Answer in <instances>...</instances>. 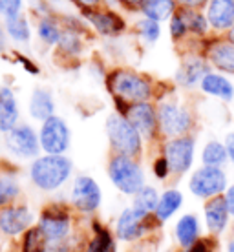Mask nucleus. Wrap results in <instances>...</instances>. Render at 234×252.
I'll list each match as a JSON object with an SVG mask.
<instances>
[{
  "mask_svg": "<svg viewBox=\"0 0 234 252\" xmlns=\"http://www.w3.org/2000/svg\"><path fill=\"white\" fill-rule=\"evenodd\" d=\"M75 176V164L68 156H48L40 154L26 166V177L33 189L40 194L57 195L64 192Z\"/></svg>",
  "mask_w": 234,
  "mask_h": 252,
  "instance_id": "f257e3e1",
  "label": "nucleus"
},
{
  "mask_svg": "<svg viewBox=\"0 0 234 252\" xmlns=\"http://www.w3.org/2000/svg\"><path fill=\"white\" fill-rule=\"evenodd\" d=\"M106 92L112 95V101H121L125 104H135V102H156V88L158 82L150 75L134 68H117L108 69L104 77Z\"/></svg>",
  "mask_w": 234,
  "mask_h": 252,
  "instance_id": "f03ea898",
  "label": "nucleus"
},
{
  "mask_svg": "<svg viewBox=\"0 0 234 252\" xmlns=\"http://www.w3.org/2000/svg\"><path fill=\"white\" fill-rule=\"evenodd\" d=\"M82 223L66 203V192H59L44 203L37 212V228L44 238L46 245H55L68 240Z\"/></svg>",
  "mask_w": 234,
  "mask_h": 252,
  "instance_id": "7ed1b4c3",
  "label": "nucleus"
},
{
  "mask_svg": "<svg viewBox=\"0 0 234 252\" xmlns=\"http://www.w3.org/2000/svg\"><path fill=\"white\" fill-rule=\"evenodd\" d=\"M163 227L165 225L159 223L156 216L134 207L132 203L121 208L119 214L112 221V230L117 241L130 247L150 238H159L163 232Z\"/></svg>",
  "mask_w": 234,
  "mask_h": 252,
  "instance_id": "20e7f679",
  "label": "nucleus"
},
{
  "mask_svg": "<svg viewBox=\"0 0 234 252\" xmlns=\"http://www.w3.org/2000/svg\"><path fill=\"white\" fill-rule=\"evenodd\" d=\"M156 106H158V121L161 139L181 137V135L194 133L198 126L196 114L192 112V108L189 104L179 101L176 94L158 101Z\"/></svg>",
  "mask_w": 234,
  "mask_h": 252,
  "instance_id": "39448f33",
  "label": "nucleus"
},
{
  "mask_svg": "<svg viewBox=\"0 0 234 252\" xmlns=\"http://www.w3.org/2000/svg\"><path fill=\"white\" fill-rule=\"evenodd\" d=\"M106 176L112 187L123 197H130V199L146 185V170L143 159L110 154L106 163Z\"/></svg>",
  "mask_w": 234,
  "mask_h": 252,
  "instance_id": "423d86ee",
  "label": "nucleus"
},
{
  "mask_svg": "<svg viewBox=\"0 0 234 252\" xmlns=\"http://www.w3.org/2000/svg\"><path fill=\"white\" fill-rule=\"evenodd\" d=\"M104 132H106L110 154L127 156V158L143 159L146 150L145 139L132 126V123L119 114H110L104 121Z\"/></svg>",
  "mask_w": 234,
  "mask_h": 252,
  "instance_id": "0eeeda50",
  "label": "nucleus"
},
{
  "mask_svg": "<svg viewBox=\"0 0 234 252\" xmlns=\"http://www.w3.org/2000/svg\"><path fill=\"white\" fill-rule=\"evenodd\" d=\"M102 199H104V194H102L101 185L88 174H75L66 189V203L81 220L97 216L102 207Z\"/></svg>",
  "mask_w": 234,
  "mask_h": 252,
  "instance_id": "6e6552de",
  "label": "nucleus"
},
{
  "mask_svg": "<svg viewBox=\"0 0 234 252\" xmlns=\"http://www.w3.org/2000/svg\"><path fill=\"white\" fill-rule=\"evenodd\" d=\"M196 150L198 139L196 133L181 135V137L163 139L158 145V152L168 161L172 172V185L181 181L183 177H189V174L196 166Z\"/></svg>",
  "mask_w": 234,
  "mask_h": 252,
  "instance_id": "1a4fd4ad",
  "label": "nucleus"
},
{
  "mask_svg": "<svg viewBox=\"0 0 234 252\" xmlns=\"http://www.w3.org/2000/svg\"><path fill=\"white\" fill-rule=\"evenodd\" d=\"M229 185H231V181H229L227 170L214 168V166L200 164L187 177V192L201 203L223 195Z\"/></svg>",
  "mask_w": 234,
  "mask_h": 252,
  "instance_id": "9d476101",
  "label": "nucleus"
},
{
  "mask_svg": "<svg viewBox=\"0 0 234 252\" xmlns=\"http://www.w3.org/2000/svg\"><path fill=\"white\" fill-rule=\"evenodd\" d=\"M4 148L7 156L17 163H32L42 154L37 128L24 121L4 135Z\"/></svg>",
  "mask_w": 234,
  "mask_h": 252,
  "instance_id": "9b49d317",
  "label": "nucleus"
},
{
  "mask_svg": "<svg viewBox=\"0 0 234 252\" xmlns=\"http://www.w3.org/2000/svg\"><path fill=\"white\" fill-rule=\"evenodd\" d=\"M37 225V212L28 201H17L0 208V236L7 241H17Z\"/></svg>",
  "mask_w": 234,
  "mask_h": 252,
  "instance_id": "f8f14e48",
  "label": "nucleus"
},
{
  "mask_svg": "<svg viewBox=\"0 0 234 252\" xmlns=\"http://www.w3.org/2000/svg\"><path fill=\"white\" fill-rule=\"evenodd\" d=\"M38 143L42 154L48 156H68L71 146V128L68 121L61 115H53L37 128Z\"/></svg>",
  "mask_w": 234,
  "mask_h": 252,
  "instance_id": "ddd939ff",
  "label": "nucleus"
},
{
  "mask_svg": "<svg viewBox=\"0 0 234 252\" xmlns=\"http://www.w3.org/2000/svg\"><path fill=\"white\" fill-rule=\"evenodd\" d=\"M132 126L141 133V137L145 139L146 145H156L158 146L163 139L159 133V121H158V106L154 101L148 102H135L130 104L125 112Z\"/></svg>",
  "mask_w": 234,
  "mask_h": 252,
  "instance_id": "4468645a",
  "label": "nucleus"
},
{
  "mask_svg": "<svg viewBox=\"0 0 234 252\" xmlns=\"http://www.w3.org/2000/svg\"><path fill=\"white\" fill-rule=\"evenodd\" d=\"M201 223H203L205 234L210 236V238H216V240L222 241L223 238L227 236L229 230L233 228L234 221H233L231 212H229L227 201H225L223 195L212 197V199L203 203Z\"/></svg>",
  "mask_w": 234,
  "mask_h": 252,
  "instance_id": "2eb2a0df",
  "label": "nucleus"
},
{
  "mask_svg": "<svg viewBox=\"0 0 234 252\" xmlns=\"http://www.w3.org/2000/svg\"><path fill=\"white\" fill-rule=\"evenodd\" d=\"M201 55L214 71L234 77V44L225 35H212L201 40Z\"/></svg>",
  "mask_w": 234,
  "mask_h": 252,
  "instance_id": "dca6fc26",
  "label": "nucleus"
},
{
  "mask_svg": "<svg viewBox=\"0 0 234 252\" xmlns=\"http://www.w3.org/2000/svg\"><path fill=\"white\" fill-rule=\"evenodd\" d=\"M82 19L86 20L90 30H94L97 35L106 38L121 37L127 32V20L121 13L110 9V7H92L82 9Z\"/></svg>",
  "mask_w": 234,
  "mask_h": 252,
  "instance_id": "f3484780",
  "label": "nucleus"
},
{
  "mask_svg": "<svg viewBox=\"0 0 234 252\" xmlns=\"http://www.w3.org/2000/svg\"><path fill=\"white\" fill-rule=\"evenodd\" d=\"M209 61L203 57L201 53L196 51H187L177 66L176 73H174V84L176 88L181 90H196L200 88V82L203 77L210 71Z\"/></svg>",
  "mask_w": 234,
  "mask_h": 252,
  "instance_id": "a211bd4d",
  "label": "nucleus"
},
{
  "mask_svg": "<svg viewBox=\"0 0 234 252\" xmlns=\"http://www.w3.org/2000/svg\"><path fill=\"white\" fill-rule=\"evenodd\" d=\"M205 236L201 223V216L196 212H183L179 214L172 225V241L177 251H189Z\"/></svg>",
  "mask_w": 234,
  "mask_h": 252,
  "instance_id": "6ab92c4d",
  "label": "nucleus"
},
{
  "mask_svg": "<svg viewBox=\"0 0 234 252\" xmlns=\"http://www.w3.org/2000/svg\"><path fill=\"white\" fill-rule=\"evenodd\" d=\"M84 223L88 230V240L82 252H119V241L112 230V225L102 221L99 216L88 218Z\"/></svg>",
  "mask_w": 234,
  "mask_h": 252,
  "instance_id": "aec40b11",
  "label": "nucleus"
},
{
  "mask_svg": "<svg viewBox=\"0 0 234 252\" xmlns=\"http://www.w3.org/2000/svg\"><path fill=\"white\" fill-rule=\"evenodd\" d=\"M205 17L214 35H225L234 26V0H209Z\"/></svg>",
  "mask_w": 234,
  "mask_h": 252,
  "instance_id": "412c9836",
  "label": "nucleus"
},
{
  "mask_svg": "<svg viewBox=\"0 0 234 252\" xmlns=\"http://www.w3.org/2000/svg\"><path fill=\"white\" fill-rule=\"evenodd\" d=\"M20 123L22 121H20L19 97L11 86L2 84L0 86V133L6 135Z\"/></svg>",
  "mask_w": 234,
  "mask_h": 252,
  "instance_id": "4be33fe9",
  "label": "nucleus"
},
{
  "mask_svg": "<svg viewBox=\"0 0 234 252\" xmlns=\"http://www.w3.org/2000/svg\"><path fill=\"white\" fill-rule=\"evenodd\" d=\"M185 205V194L181 189H177L176 185H168L161 190L159 194V201L158 207H156V212L154 216L158 218L159 223L167 225L168 221H172L174 218L179 216L181 208Z\"/></svg>",
  "mask_w": 234,
  "mask_h": 252,
  "instance_id": "5701e85b",
  "label": "nucleus"
},
{
  "mask_svg": "<svg viewBox=\"0 0 234 252\" xmlns=\"http://www.w3.org/2000/svg\"><path fill=\"white\" fill-rule=\"evenodd\" d=\"M198 90L203 95L218 99L222 102L234 101V79H231L229 75H223V73H218L214 69H210L209 73L203 77Z\"/></svg>",
  "mask_w": 234,
  "mask_h": 252,
  "instance_id": "b1692460",
  "label": "nucleus"
},
{
  "mask_svg": "<svg viewBox=\"0 0 234 252\" xmlns=\"http://www.w3.org/2000/svg\"><path fill=\"white\" fill-rule=\"evenodd\" d=\"M55 114H57V102H55L53 92L50 88H44V86H37L32 92L30 101H28V115L40 125Z\"/></svg>",
  "mask_w": 234,
  "mask_h": 252,
  "instance_id": "393cba45",
  "label": "nucleus"
},
{
  "mask_svg": "<svg viewBox=\"0 0 234 252\" xmlns=\"http://www.w3.org/2000/svg\"><path fill=\"white\" fill-rule=\"evenodd\" d=\"M24 187L20 183L19 170L0 166V208L7 207L11 203L22 201Z\"/></svg>",
  "mask_w": 234,
  "mask_h": 252,
  "instance_id": "a878e982",
  "label": "nucleus"
},
{
  "mask_svg": "<svg viewBox=\"0 0 234 252\" xmlns=\"http://www.w3.org/2000/svg\"><path fill=\"white\" fill-rule=\"evenodd\" d=\"M55 51L57 57H63L64 61H79L86 51V37L71 30H64Z\"/></svg>",
  "mask_w": 234,
  "mask_h": 252,
  "instance_id": "bb28decb",
  "label": "nucleus"
},
{
  "mask_svg": "<svg viewBox=\"0 0 234 252\" xmlns=\"http://www.w3.org/2000/svg\"><path fill=\"white\" fill-rule=\"evenodd\" d=\"M63 22L57 15H46L37 20V37L48 48H55L63 37Z\"/></svg>",
  "mask_w": 234,
  "mask_h": 252,
  "instance_id": "cd10ccee",
  "label": "nucleus"
},
{
  "mask_svg": "<svg viewBox=\"0 0 234 252\" xmlns=\"http://www.w3.org/2000/svg\"><path fill=\"white\" fill-rule=\"evenodd\" d=\"M200 164L203 166H214V168H225L229 164L227 150L220 139H209L200 150Z\"/></svg>",
  "mask_w": 234,
  "mask_h": 252,
  "instance_id": "c85d7f7f",
  "label": "nucleus"
},
{
  "mask_svg": "<svg viewBox=\"0 0 234 252\" xmlns=\"http://www.w3.org/2000/svg\"><path fill=\"white\" fill-rule=\"evenodd\" d=\"M176 0H146L141 6L139 13L145 19L156 20V22H168L174 17V13L177 11Z\"/></svg>",
  "mask_w": 234,
  "mask_h": 252,
  "instance_id": "c756f323",
  "label": "nucleus"
},
{
  "mask_svg": "<svg viewBox=\"0 0 234 252\" xmlns=\"http://www.w3.org/2000/svg\"><path fill=\"white\" fill-rule=\"evenodd\" d=\"M4 28H6L7 38L17 44H28L33 37L32 22L24 13L11 17V19H4Z\"/></svg>",
  "mask_w": 234,
  "mask_h": 252,
  "instance_id": "7c9ffc66",
  "label": "nucleus"
},
{
  "mask_svg": "<svg viewBox=\"0 0 234 252\" xmlns=\"http://www.w3.org/2000/svg\"><path fill=\"white\" fill-rule=\"evenodd\" d=\"M185 19H187V24H189V33L192 38L196 40H205V38L210 37V24L207 17H205V11H194V9H183Z\"/></svg>",
  "mask_w": 234,
  "mask_h": 252,
  "instance_id": "2f4dec72",
  "label": "nucleus"
},
{
  "mask_svg": "<svg viewBox=\"0 0 234 252\" xmlns=\"http://www.w3.org/2000/svg\"><path fill=\"white\" fill-rule=\"evenodd\" d=\"M159 194H161V190H159L158 187L146 183L145 187L130 199V203H132L134 207H137V208H141V210L148 212V214H154V212H156V207H158V201H159Z\"/></svg>",
  "mask_w": 234,
  "mask_h": 252,
  "instance_id": "473e14b6",
  "label": "nucleus"
},
{
  "mask_svg": "<svg viewBox=\"0 0 234 252\" xmlns=\"http://www.w3.org/2000/svg\"><path fill=\"white\" fill-rule=\"evenodd\" d=\"M15 247H17V252H46V241L37 225L30 228L26 234H22L19 240L15 241Z\"/></svg>",
  "mask_w": 234,
  "mask_h": 252,
  "instance_id": "72a5a7b5",
  "label": "nucleus"
},
{
  "mask_svg": "<svg viewBox=\"0 0 234 252\" xmlns=\"http://www.w3.org/2000/svg\"><path fill=\"white\" fill-rule=\"evenodd\" d=\"M135 33H137V37H139L146 46H154L159 38H161V24L156 22V20L141 17V19L135 22Z\"/></svg>",
  "mask_w": 234,
  "mask_h": 252,
  "instance_id": "f704fd0d",
  "label": "nucleus"
},
{
  "mask_svg": "<svg viewBox=\"0 0 234 252\" xmlns=\"http://www.w3.org/2000/svg\"><path fill=\"white\" fill-rule=\"evenodd\" d=\"M168 33H170V38L174 44H183V42H187V38L190 37L189 24H187V19H185V13L181 7L168 20Z\"/></svg>",
  "mask_w": 234,
  "mask_h": 252,
  "instance_id": "c9c22d12",
  "label": "nucleus"
},
{
  "mask_svg": "<svg viewBox=\"0 0 234 252\" xmlns=\"http://www.w3.org/2000/svg\"><path fill=\"white\" fill-rule=\"evenodd\" d=\"M150 172H152L154 179L158 183H172V172H170V166H168V161L159 152L152 158V161H150Z\"/></svg>",
  "mask_w": 234,
  "mask_h": 252,
  "instance_id": "e433bc0d",
  "label": "nucleus"
},
{
  "mask_svg": "<svg viewBox=\"0 0 234 252\" xmlns=\"http://www.w3.org/2000/svg\"><path fill=\"white\" fill-rule=\"evenodd\" d=\"M22 7H24V0H0V15L4 19L22 15Z\"/></svg>",
  "mask_w": 234,
  "mask_h": 252,
  "instance_id": "4c0bfd02",
  "label": "nucleus"
},
{
  "mask_svg": "<svg viewBox=\"0 0 234 252\" xmlns=\"http://www.w3.org/2000/svg\"><path fill=\"white\" fill-rule=\"evenodd\" d=\"M187 252H220V240L210 238V236H203L194 247H190Z\"/></svg>",
  "mask_w": 234,
  "mask_h": 252,
  "instance_id": "58836bf2",
  "label": "nucleus"
},
{
  "mask_svg": "<svg viewBox=\"0 0 234 252\" xmlns=\"http://www.w3.org/2000/svg\"><path fill=\"white\" fill-rule=\"evenodd\" d=\"M15 59H17V64L22 66L24 71H28L30 75H38L40 73V68H38V64L33 61L32 57H28L24 53H19V51H15Z\"/></svg>",
  "mask_w": 234,
  "mask_h": 252,
  "instance_id": "ea45409f",
  "label": "nucleus"
},
{
  "mask_svg": "<svg viewBox=\"0 0 234 252\" xmlns=\"http://www.w3.org/2000/svg\"><path fill=\"white\" fill-rule=\"evenodd\" d=\"M209 0H176L177 7L181 9H194V11H201L205 9Z\"/></svg>",
  "mask_w": 234,
  "mask_h": 252,
  "instance_id": "a19ab883",
  "label": "nucleus"
},
{
  "mask_svg": "<svg viewBox=\"0 0 234 252\" xmlns=\"http://www.w3.org/2000/svg\"><path fill=\"white\" fill-rule=\"evenodd\" d=\"M223 145H225V150H227V159H229V164H233L234 166V130L225 133V137H223Z\"/></svg>",
  "mask_w": 234,
  "mask_h": 252,
  "instance_id": "79ce46f5",
  "label": "nucleus"
},
{
  "mask_svg": "<svg viewBox=\"0 0 234 252\" xmlns=\"http://www.w3.org/2000/svg\"><path fill=\"white\" fill-rule=\"evenodd\" d=\"M223 197H225V201H227L229 212H231V216H233V221H234V181L227 187V190H225Z\"/></svg>",
  "mask_w": 234,
  "mask_h": 252,
  "instance_id": "37998d69",
  "label": "nucleus"
},
{
  "mask_svg": "<svg viewBox=\"0 0 234 252\" xmlns=\"http://www.w3.org/2000/svg\"><path fill=\"white\" fill-rule=\"evenodd\" d=\"M145 2L146 0H119L121 6L125 7V9H130V11H139Z\"/></svg>",
  "mask_w": 234,
  "mask_h": 252,
  "instance_id": "c03bdc74",
  "label": "nucleus"
},
{
  "mask_svg": "<svg viewBox=\"0 0 234 252\" xmlns=\"http://www.w3.org/2000/svg\"><path fill=\"white\" fill-rule=\"evenodd\" d=\"M223 252H234V225L227 236L223 238Z\"/></svg>",
  "mask_w": 234,
  "mask_h": 252,
  "instance_id": "a18cd8bd",
  "label": "nucleus"
},
{
  "mask_svg": "<svg viewBox=\"0 0 234 252\" xmlns=\"http://www.w3.org/2000/svg\"><path fill=\"white\" fill-rule=\"evenodd\" d=\"M73 4L81 7V9H92V7H99L102 0H71Z\"/></svg>",
  "mask_w": 234,
  "mask_h": 252,
  "instance_id": "49530a36",
  "label": "nucleus"
},
{
  "mask_svg": "<svg viewBox=\"0 0 234 252\" xmlns=\"http://www.w3.org/2000/svg\"><path fill=\"white\" fill-rule=\"evenodd\" d=\"M7 51V33L4 24H0V57Z\"/></svg>",
  "mask_w": 234,
  "mask_h": 252,
  "instance_id": "de8ad7c7",
  "label": "nucleus"
},
{
  "mask_svg": "<svg viewBox=\"0 0 234 252\" xmlns=\"http://www.w3.org/2000/svg\"><path fill=\"white\" fill-rule=\"evenodd\" d=\"M225 37H227L229 40H231V42H233V44H234V26H233V28H231V30H229L227 33H225Z\"/></svg>",
  "mask_w": 234,
  "mask_h": 252,
  "instance_id": "09e8293b",
  "label": "nucleus"
},
{
  "mask_svg": "<svg viewBox=\"0 0 234 252\" xmlns=\"http://www.w3.org/2000/svg\"><path fill=\"white\" fill-rule=\"evenodd\" d=\"M104 4H108V6H114V4H119V0H102Z\"/></svg>",
  "mask_w": 234,
  "mask_h": 252,
  "instance_id": "8fccbe9b",
  "label": "nucleus"
},
{
  "mask_svg": "<svg viewBox=\"0 0 234 252\" xmlns=\"http://www.w3.org/2000/svg\"><path fill=\"white\" fill-rule=\"evenodd\" d=\"M46 2H50V4H59V2H63V0H46Z\"/></svg>",
  "mask_w": 234,
  "mask_h": 252,
  "instance_id": "3c124183",
  "label": "nucleus"
},
{
  "mask_svg": "<svg viewBox=\"0 0 234 252\" xmlns=\"http://www.w3.org/2000/svg\"><path fill=\"white\" fill-rule=\"evenodd\" d=\"M161 252H176V249H165V251H161Z\"/></svg>",
  "mask_w": 234,
  "mask_h": 252,
  "instance_id": "603ef678",
  "label": "nucleus"
},
{
  "mask_svg": "<svg viewBox=\"0 0 234 252\" xmlns=\"http://www.w3.org/2000/svg\"><path fill=\"white\" fill-rule=\"evenodd\" d=\"M176 252H187V251H177V249H176Z\"/></svg>",
  "mask_w": 234,
  "mask_h": 252,
  "instance_id": "864d4df0",
  "label": "nucleus"
}]
</instances>
